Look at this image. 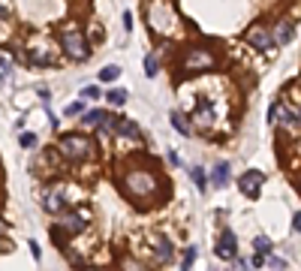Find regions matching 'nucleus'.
Listing matches in <instances>:
<instances>
[{"instance_id":"nucleus-28","label":"nucleus","mask_w":301,"mask_h":271,"mask_svg":"<svg viewBox=\"0 0 301 271\" xmlns=\"http://www.w3.org/2000/svg\"><path fill=\"white\" fill-rule=\"evenodd\" d=\"M0 84H3V79H0Z\"/></svg>"},{"instance_id":"nucleus-16","label":"nucleus","mask_w":301,"mask_h":271,"mask_svg":"<svg viewBox=\"0 0 301 271\" xmlns=\"http://www.w3.org/2000/svg\"><path fill=\"white\" fill-rule=\"evenodd\" d=\"M51 238H55V244L63 250V247H66V238H69V232H66V229H60V226L55 223V226H51Z\"/></svg>"},{"instance_id":"nucleus-14","label":"nucleus","mask_w":301,"mask_h":271,"mask_svg":"<svg viewBox=\"0 0 301 271\" xmlns=\"http://www.w3.org/2000/svg\"><path fill=\"white\" fill-rule=\"evenodd\" d=\"M169 118H172V124H175V130H178L181 136H190V133H193V130H190V124H187V118H184L181 112H172Z\"/></svg>"},{"instance_id":"nucleus-12","label":"nucleus","mask_w":301,"mask_h":271,"mask_svg":"<svg viewBox=\"0 0 301 271\" xmlns=\"http://www.w3.org/2000/svg\"><path fill=\"white\" fill-rule=\"evenodd\" d=\"M154 253H157V262H169V259H172V253H175V247H172L166 238H157Z\"/></svg>"},{"instance_id":"nucleus-2","label":"nucleus","mask_w":301,"mask_h":271,"mask_svg":"<svg viewBox=\"0 0 301 271\" xmlns=\"http://www.w3.org/2000/svg\"><path fill=\"white\" fill-rule=\"evenodd\" d=\"M123 187L133 196H154L157 193V178L145 169H133V172L123 175Z\"/></svg>"},{"instance_id":"nucleus-25","label":"nucleus","mask_w":301,"mask_h":271,"mask_svg":"<svg viewBox=\"0 0 301 271\" xmlns=\"http://www.w3.org/2000/svg\"><path fill=\"white\" fill-rule=\"evenodd\" d=\"M81 97H84V100H100V87H97V84H87V87L81 90Z\"/></svg>"},{"instance_id":"nucleus-23","label":"nucleus","mask_w":301,"mask_h":271,"mask_svg":"<svg viewBox=\"0 0 301 271\" xmlns=\"http://www.w3.org/2000/svg\"><path fill=\"white\" fill-rule=\"evenodd\" d=\"M19 145H21V148H33V145H37V136H33V133H21Z\"/></svg>"},{"instance_id":"nucleus-13","label":"nucleus","mask_w":301,"mask_h":271,"mask_svg":"<svg viewBox=\"0 0 301 271\" xmlns=\"http://www.w3.org/2000/svg\"><path fill=\"white\" fill-rule=\"evenodd\" d=\"M118 136H130V139H139V136H141V130L136 126V121H120V126H118Z\"/></svg>"},{"instance_id":"nucleus-26","label":"nucleus","mask_w":301,"mask_h":271,"mask_svg":"<svg viewBox=\"0 0 301 271\" xmlns=\"http://www.w3.org/2000/svg\"><path fill=\"white\" fill-rule=\"evenodd\" d=\"M262 265H271V268H283V259H274V256H268V253H265V262Z\"/></svg>"},{"instance_id":"nucleus-6","label":"nucleus","mask_w":301,"mask_h":271,"mask_svg":"<svg viewBox=\"0 0 301 271\" xmlns=\"http://www.w3.org/2000/svg\"><path fill=\"white\" fill-rule=\"evenodd\" d=\"M58 226L60 229H66L69 235H79V232H84L87 229V217L84 214H79V211H60V220H58Z\"/></svg>"},{"instance_id":"nucleus-11","label":"nucleus","mask_w":301,"mask_h":271,"mask_svg":"<svg viewBox=\"0 0 301 271\" xmlns=\"http://www.w3.org/2000/svg\"><path fill=\"white\" fill-rule=\"evenodd\" d=\"M292 36H295L292 24H289V21H280V24H277V30H274V42H277V45H286Z\"/></svg>"},{"instance_id":"nucleus-17","label":"nucleus","mask_w":301,"mask_h":271,"mask_svg":"<svg viewBox=\"0 0 301 271\" xmlns=\"http://www.w3.org/2000/svg\"><path fill=\"white\" fill-rule=\"evenodd\" d=\"M105 118H109L105 112H87V115H84V124H87V126H102Z\"/></svg>"},{"instance_id":"nucleus-7","label":"nucleus","mask_w":301,"mask_h":271,"mask_svg":"<svg viewBox=\"0 0 301 271\" xmlns=\"http://www.w3.org/2000/svg\"><path fill=\"white\" fill-rule=\"evenodd\" d=\"M244 40L250 42L253 48H259V51H268V48L274 45V36H271L268 30H265L262 24H253L250 30H247V36H244Z\"/></svg>"},{"instance_id":"nucleus-24","label":"nucleus","mask_w":301,"mask_h":271,"mask_svg":"<svg viewBox=\"0 0 301 271\" xmlns=\"http://www.w3.org/2000/svg\"><path fill=\"white\" fill-rule=\"evenodd\" d=\"M145 72L148 76H157V58L154 54H145Z\"/></svg>"},{"instance_id":"nucleus-15","label":"nucleus","mask_w":301,"mask_h":271,"mask_svg":"<svg viewBox=\"0 0 301 271\" xmlns=\"http://www.w3.org/2000/svg\"><path fill=\"white\" fill-rule=\"evenodd\" d=\"M118 76H120V66H115V63H109V66L100 69V82H115Z\"/></svg>"},{"instance_id":"nucleus-29","label":"nucleus","mask_w":301,"mask_h":271,"mask_svg":"<svg viewBox=\"0 0 301 271\" xmlns=\"http://www.w3.org/2000/svg\"><path fill=\"white\" fill-rule=\"evenodd\" d=\"M0 229H3V223H0Z\"/></svg>"},{"instance_id":"nucleus-22","label":"nucleus","mask_w":301,"mask_h":271,"mask_svg":"<svg viewBox=\"0 0 301 271\" xmlns=\"http://www.w3.org/2000/svg\"><path fill=\"white\" fill-rule=\"evenodd\" d=\"M193 181H196V187H199V190H205V184H208V181H205V169H199V166L193 169Z\"/></svg>"},{"instance_id":"nucleus-9","label":"nucleus","mask_w":301,"mask_h":271,"mask_svg":"<svg viewBox=\"0 0 301 271\" xmlns=\"http://www.w3.org/2000/svg\"><path fill=\"white\" fill-rule=\"evenodd\" d=\"M42 208H45L48 214H60V211L66 208V196H60L58 190H45V193H42Z\"/></svg>"},{"instance_id":"nucleus-1","label":"nucleus","mask_w":301,"mask_h":271,"mask_svg":"<svg viewBox=\"0 0 301 271\" xmlns=\"http://www.w3.org/2000/svg\"><path fill=\"white\" fill-rule=\"evenodd\" d=\"M60 42H63V51H66L73 61H87V54H91L84 33H81L76 24H66V27L60 30Z\"/></svg>"},{"instance_id":"nucleus-4","label":"nucleus","mask_w":301,"mask_h":271,"mask_svg":"<svg viewBox=\"0 0 301 271\" xmlns=\"http://www.w3.org/2000/svg\"><path fill=\"white\" fill-rule=\"evenodd\" d=\"M211 66H214V54L205 51V48H190L184 54V69L187 72H205Z\"/></svg>"},{"instance_id":"nucleus-5","label":"nucleus","mask_w":301,"mask_h":271,"mask_svg":"<svg viewBox=\"0 0 301 271\" xmlns=\"http://www.w3.org/2000/svg\"><path fill=\"white\" fill-rule=\"evenodd\" d=\"M262 184H265V172H259V169H250V172H244L238 178V187H241V193L247 199H256L259 190H262Z\"/></svg>"},{"instance_id":"nucleus-20","label":"nucleus","mask_w":301,"mask_h":271,"mask_svg":"<svg viewBox=\"0 0 301 271\" xmlns=\"http://www.w3.org/2000/svg\"><path fill=\"white\" fill-rule=\"evenodd\" d=\"M193 262H196V247H187L184 250V259H181V268H190Z\"/></svg>"},{"instance_id":"nucleus-10","label":"nucleus","mask_w":301,"mask_h":271,"mask_svg":"<svg viewBox=\"0 0 301 271\" xmlns=\"http://www.w3.org/2000/svg\"><path fill=\"white\" fill-rule=\"evenodd\" d=\"M211 184L220 187V190L229 184V163H217V166H214V172H211Z\"/></svg>"},{"instance_id":"nucleus-8","label":"nucleus","mask_w":301,"mask_h":271,"mask_svg":"<svg viewBox=\"0 0 301 271\" xmlns=\"http://www.w3.org/2000/svg\"><path fill=\"white\" fill-rule=\"evenodd\" d=\"M217 256L220 259H235V253H238V244H235V232L232 229H223L220 232V238H217Z\"/></svg>"},{"instance_id":"nucleus-19","label":"nucleus","mask_w":301,"mask_h":271,"mask_svg":"<svg viewBox=\"0 0 301 271\" xmlns=\"http://www.w3.org/2000/svg\"><path fill=\"white\" fill-rule=\"evenodd\" d=\"M253 247H256V253H271V241L265 238V235H259V238L253 241Z\"/></svg>"},{"instance_id":"nucleus-3","label":"nucleus","mask_w":301,"mask_h":271,"mask_svg":"<svg viewBox=\"0 0 301 271\" xmlns=\"http://www.w3.org/2000/svg\"><path fill=\"white\" fill-rule=\"evenodd\" d=\"M60 154L66 157V160H73V163H79V160H84L87 154H91V148H94V142L87 139V136H79V133H69V136H63L60 139Z\"/></svg>"},{"instance_id":"nucleus-27","label":"nucleus","mask_w":301,"mask_h":271,"mask_svg":"<svg viewBox=\"0 0 301 271\" xmlns=\"http://www.w3.org/2000/svg\"><path fill=\"white\" fill-rule=\"evenodd\" d=\"M292 229H298V232H301V211L292 217Z\"/></svg>"},{"instance_id":"nucleus-18","label":"nucleus","mask_w":301,"mask_h":271,"mask_svg":"<svg viewBox=\"0 0 301 271\" xmlns=\"http://www.w3.org/2000/svg\"><path fill=\"white\" fill-rule=\"evenodd\" d=\"M109 103H112V105H123V103H127V90H123V87L109 90Z\"/></svg>"},{"instance_id":"nucleus-21","label":"nucleus","mask_w":301,"mask_h":271,"mask_svg":"<svg viewBox=\"0 0 301 271\" xmlns=\"http://www.w3.org/2000/svg\"><path fill=\"white\" fill-rule=\"evenodd\" d=\"M76 115H84V103H69L66 105V118H76Z\"/></svg>"}]
</instances>
